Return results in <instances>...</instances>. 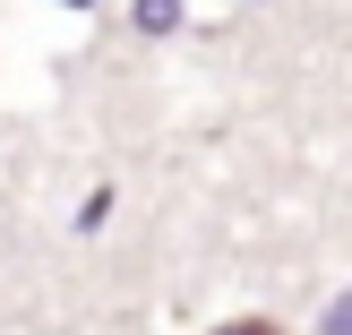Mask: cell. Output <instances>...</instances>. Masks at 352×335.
Segmentation results:
<instances>
[{
	"mask_svg": "<svg viewBox=\"0 0 352 335\" xmlns=\"http://www.w3.org/2000/svg\"><path fill=\"white\" fill-rule=\"evenodd\" d=\"M172 17H181V0H138V26H146V34H164Z\"/></svg>",
	"mask_w": 352,
	"mask_h": 335,
	"instance_id": "6da1fadb",
	"label": "cell"
},
{
	"mask_svg": "<svg viewBox=\"0 0 352 335\" xmlns=\"http://www.w3.org/2000/svg\"><path fill=\"white\" fill-rule=\"evenodd\" d=\"M318 335H352V292H344V301H336V310L318 318Z\"/></svg>",
	"mask_w": 352,
	"mask_h": 335,
	"instance_id": "7a4b0ae2",
	"label": "cell"
},
{
	"mask_svg": "<svg viewBox=\"0 0 352 335\" xmlns=\"http://www.w3.org/2000/svg\"><path fill=\"white\" fill-rule=\"evenodd\" d=\"M223 335H275V327L267 318H241V327H223Z\"/></svg>",
	"mask_w": 352,
	"mask_h": 335,
	"instance_id": "3957f363",
	"label": "cell"
}]
</instances>
